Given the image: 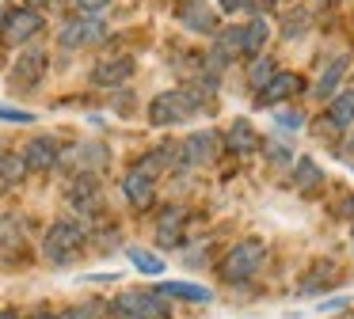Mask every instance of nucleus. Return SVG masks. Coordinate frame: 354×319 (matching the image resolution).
Returning <instances> with one entry per match:
<instances>
[{
  "label": "nucleus",
  "mask_w": 354,
  "mask_h": 319,
  "mask_svg": "<svg viewBox=\"0 0 354 319\" xmlns=\"http://www.w3.org/2000/svg\"><path fill=\"white\" fill-rule=\"evenodd\" d=\"M84 247H88V228L73 217L54 220L46 228V235H42V258L50 266H73L84 255Z\"/></svg>",
  "instance_id": "1"
},
{
  "label": "nucleus",
  "mask_w": 354,
  "mask_h": 319,
  "mask_svg": "<svg viewBox=\"0 0 354 319\" xmlns=\"http://www.w3.org/2000/svg\"><path fill=\"white\" fill-rule=\"evenodd\" d=\"M263 262H267V243L263 240H244V243H236V247L225 255L221 273H225L229 285H236V281L255 278V273L263 270Z\"/></svg>",
  "instance_id": "2"
},
{
  "label": "nucleus",
  "mask_w": 354,
  "mask_h": 319,
  "mask_svg": "<svg viewBox=\"0 0 354 319\" xmlns=\"http://www.w3.org/2000/svg\"><path fill=\"white\" fill-rule=\"evenodd\" d=\"M115 316L118 319H168L171 308L160 293H149V289H126L115 296Z\"/></svg>",
  "instance_id": "3"
},
{
  "label": "nucleus",
  "mask_w": 354,
  "mask_h": 319,
  "mask_svg": "<svg viewBox=\"0 0 354 319\" xmlns=\"http://www.w3.org/2000/svg\"><path fill=\"white\" fill-rule=\"evenodd\" d=\"M194 103L191 95H187L183 88L176 91H160V95H153V103H149V126L156 129H168V126H183L187 118H194Z\"/></svg>",
  "instance_id": "4"
},
{
  "label": "nucleus",
  "mask_w": 354,
  "mask_h": 319,
  "mask_svg": "<svg viewBox=\"0 0 354 319\" xmlns=\"http://www.w3.org/2000/svg\"><path fill=\"white\" fill-rule=\"evenodd\" d=\"M217 152H221V137L214 129H194V133H187L176 144V156L183 167H206L217 160Z\"/></svg>",
  "instance_id": "5"
},
{
  "label": "nucleus",
  "mask_w": 354,
  "mask_h": 319,
  "mask_svg": "<svg viewBox=\"0 0 354 319\" xmlns=\"http://www.w3.org/2000/svg\"><path fill=\"white\" fill-rule=\"evenodd\" d=\"M103 38H107V27H103L100 15H77V19H69L62 27L57 42H62L65 50H88V46H100Z\"/></svg>",
  "instance_id": "6"
},
{
  "label": "nucleus",
  "mask_w": 354,
  "mask_h": 319,
  "mask_svg": "<svg viewBox=\"0 0 354 319\" xmlns=\"http://www.w3.org/2000/svg\"><path fill=\"white\" fill-rule=\"evenodd\" d=\"M42 30H46V19H42L39 8H12V15L0 23V35H4L8 46H24L35 35H42Z\"/></svg>",
  "instance_id": "7"
},
{
  "label": "nucleus",
  "mask_w": 354,
  "mask_h": 319,
  "mask_svg": "<svg viewBox=\"0 0 354 319\" xmlns=\"http://www.w3.org/2000/svg\"><path fill=\"white\" fill-rule=\"evenodd\" d=\"M69 205L77 217H100L103 209V186H100V175H77L69 182Z\"/></svg>",
  "instance_id": "8"
},
{
  "label": "nucleus",
  "mask_w": 354,
  "mask_h": 319,
  "mask_svg": "<svg viewBox=\"0 0 354 319\" xmlns=\"http://www.w3.org/2000/svg\"><path fill=\"white\" fill-rule=\"evenodd\" d=\"M46 65H50V53L39 50V46H31V50H24L16 57V65H12V72H8V84L19 91L39 88V80L46 76Z\"/></svg>",
  "instance_id": "9"
},
{
  "label": "nucleus",
  "mask_w": 354,
  "mask_h": 319,
  "mask_svg": "<svg viewBox=\"0 0 354 319\" xmlns=\"http://www.w3.org/2000/svg\"><path fill=\"white\" fill-rule=\"evenodd\" d=\"M297 95H305V80H301L297 72H274L259 88L255 103H259V106H282V103H293Z\"/></svg>",
  "instance_id": "10"
},
{
  "label": "nucleus",
  "mask_w": 354,
  "mask_h": 319,
  "mask_svg": "<svg viewBox=\"0 0 354 319\" xmlns=\"http://www.w3.org/2000/svg\"><path fill=\"white\" fill-rule=\"evenodd\" d=\"M111 160V148L103 141H80L73 152H62V164H69L77 175H95Z\"/></svg>",
  "instance_id": "11"
},
{
  "label": "nucleus",
  "mask_w": 354,
  "mask_h": 319,
  "mask_svg": "<svg viewBox=\"0 0 354 319\" xmlns=\"http://www.w3.org/2000/svg\"><path fill=\"white\" fill-rule=\"evenodd\" d=\"M24 167L27 171H54L57 164H62V144L54 141V137H46V133H39V137H31V141L24 144Z\"/></svg>",
  "instance_id": "12"
},
{
  "label": "nucleus",
  "mask_w": 354,
  "mask_h": 319,
  "mask_svg": "<svg viewBox=\"0 0 354 319\" xmlns=\"http://www.w3.org/2000/svg\"><path fill=\"white\" fill-rule=\"evenodd\" d=\"M122 194H126V202H130L133 209H149V205L156 202V179H149L145 171L130 167L126 179H122Z\"/></svg>",
  "instance_id": "13"
},
{
  "label": "nucleus",
  "mask_w": 354,
  "mask_h": 319,
  "mask_svg": "<svg viewBox=\"0 0 354 319\" xmlns=\"http://www.w3.org/2000/svg\"><path fill=\"white\" fill-rule=\"evenodd\" d=\"M225 144L232 148V156H255V152L263 148V137L255 133V126L248 118H236L225 129Z\"/></svg>",
  "instance_id": "14"
},
{
  "label": "nucleus",
  "mask_w": 354,
  "mask_h": 319,
  "mask_svg": "<svg viewBox=\"0 0 354 319\" xmlns=\"http://www.w3.org/2000/svg\"><path fill=\"white\" fill-rule=\"evenodd\" d=\"M133 76V57H103L92 68V84L95 88H118Z\"/></svg>",
  "instance_id": "15"
},
{
  "label": "nucleus",
  "mask_w": 354,
  "mask_h": 319,
  "mask_svg": "<svg viewBox=\"0 0 354 319\" xmlns=\"http://www.w3.org/2000/svg\"><path fill=\"white\" fill-rule=\"evenodd\" d=\"M324 182H328V175H324V167L316 164L313 156H297L293 160V171H290V186L301 190V194H313V190H320Z\"/></svg>",
  "instance_id": "16"
},
{
  "label": "nucleus",
  "mask_w": 354,
  "mask_h": 319,
  "mask_svg": "<svg viewBox=\"0 0 354 319\" xmlns=\"http://www.w3.org/2000/svg\"><path fill=\"white\" fill-rule=\"evenodd\" d=\"M183 224H187V209L183 205H168L156 220V243L160 247H179L183 243Z\"/></svg>",
  "instance_id": "17"
},
{
  "label": "nucleus",
  "mask_w": 354,
  "mask_h": 319,
  "mask_svg": "<svg viewBox=\"0 0 354 319\" xmlns=\"http://www.w3.org/2000/svg\"><path fill=\"white\" fill-rule=\"evenodd\" d=\"M346 65H351V57H346V53H339V57H331L328 65H324L320 80H316V88H313V95L320 99V103L339 91V84H343V76H346Z\"/></svg>",
  "instance_id": "18"
},
{
  "label": "nucleus",
  "mask_w": 354,
  "mask_h": 319,
  "mask_svg": "<svg viewBox=\"0 0 354 319\" xmlns=\"http://www.w3.org/2000/svg\"><path fill=\"white\" fill-rule=\"evenodd\" d=\"M179 19H183V27H191L194 35H214L217 30V15L209 4H202V0H187L183 12H179Z\"/></svg>",
  "instance_id": "19"
},
{
  "label": "nucleus",
  "mask_w": 354,
  "mask_h": 319,
  "mask_svg": "<svg viewBox=\"0 0 354 319\" xmlns=\"http://www.w3.org/2000/svg\"><path fill=\"white\" fill-rule=\"evenodd\" d=\"M156 293H160L164 300H187V304H209L214 300V293H209L206 285H194V281H164Z\"/></svg>",
  "instance_id": "20"
},
{
  "label": "nucleus",
  "mask_w": 354,
  "mask_h": 319,
  "mask_svg": "<svg viewBox=\"0 0 354 319\" xmlns=\"http://www.w3.org/2000/svg\"><path fill=\"white\" fill-rule=\"evenodd\" d=\"M179 164V156H176V141H168V144H160V148H153L145 160H138V171H145L149 179H156V175H164V171H171V167Z\"/></svg>",
  "instance_id": "21"
},
{
  "label": "nucleus",
  "mask_w": 354,
  "mask_h": 319,
  "mask_svg": "<svg viewBox=\"0 0 354 319\" xmlns=\"http://www.w3.org/2000/svg\"><path fill=\"white\" fill-rule=\"evenodd\" d=\"M328 122L339 129V133L354 126V88L351 91H335V95L328 99Z\"/></svg>",
  "instance_id": "22"
},
{
  "label": "nucleus",
  "mask_w": 354,
  "mask_h": 319,
  "mask_svg": "<svg viewBox=\"0 0 354 319\" xmlns=\"http://www.w3.org/2000/svg\"><path fill=\"white\" fill-rule=\"evenodd\" d=\"M27 167H24V156L19 152H0V194H8L24 182Z\"/></svg>",
  "instance_id": "23"
},
{
  "label": "nucleus",
  "mask_w": 354,
  "mask_h": 319,
  "mask_svg": "<svg viewBox=\"0 0 354 319\" xmlns=\"http://www.w3.org/2000/svg\"><path fill=\"white\" fill-rule=\"evenodd\" d=\"M270 38V23L263 19V15H255L252 23H244V53H263V46H267Z\"/></svg>",
  "instance_id": "24"
},
{
  "label": "nucleus",
  "mask_w": 354,
  "mask_h": 319,
  "mask_svg": "<svg viewBox=\"0 0 354 319\" xmlns=\"http://www.w3.org/2000/svg\"><path fill=\"white\" fill-rule=\"evenodd\" d=\"M308 30H313V12H308V8H293L290 15H286L282 19V38H305Z\"/></svg>",
  "instance_id": "25"
},
{
  "label": "nucleus",
  "mask_w": 354,
  "mask_h": 319,
  "mask_svg": "<svg viewBox=\"0 0 354 319\" xmlns=\"http://www.w3.org/2000/svg\"><path fill=\"white\" fill-rule=\"evenodd\" d=\"M126 255H130V262L138 266L141 273H149V278L164 273V258H160V255H153V251H145V247H126Z\"/></svg>",
  "instance_id": "26"
},
{
  "label": "nucleus",
  "mask_w": 354,
  "mask_h": 319,
  "mask_svg": "<svg viewBox=\"0 0 354 319\" xmlns=\"http://www.w3.org/2000/svg\"><path fill=\"white\" fill-rule=\"evenodd\" d=\"M278 68H274V61L270 57H263V53H255V61H252V68H248V84H252V91H259L263 84L274 76Z\"/></svg>",
  "instance_id": "27"
},
{
  "label": "nucleus",
  "mask_w": 354,
  "mask_h": 319,
  "mask_svg": "<svg viewBox=\"0 0 354 319\" xmlns=\"http://www.w3.org/2000/svg\"><path fill=\"white\" fill-rule=\"evenodd\" d=\"M274 122H278V129H286V133H297V129L305 126V114H301L297 106H274Z\"/></svg>",
  "instance_id": "28"
},
{
  "label": "nucleus",
  "mask_w": 354,
  "mask_h": 319,
  "mask_svg": "<svg viewBox=\"0 0 354 319\" xmlns=\"http://www.w3.org/2000/svg\"><path fill=\"white\" fill-rule=\"evenodd\" d=\"M103 308H107V304H100V300H84V304L69 308L65 316H57V319H103Z\"/></svg>",
  "instance_id": "29"
},
{
  "label": "nucleus",
  "mask_w": 354,
  "mask_h": 319,
  "mask_svg": "<svg viewBox=\"0 0 354 319\" xmlns=\"http://www.w3.org/2000/svg\"><path fill=\"white\" fill-rule=\"evenodd\" d=\"M0 122H19V126H31L35 110H19V106H4V103H0Z\"/></svg>",
  "instance_id": "30"
},
{
  "label": "nucleus",
  "mask_w": 354,
  "mask_h": 319,
  "mask_svg": "<svg viewBox=\"0 0 354 319\" xmlns=\"http://www.w3.org/2000/svg\"><path fill=\"white\" fill-rule=\"evenodd\" d=\"M111 0H77V8H80V15H100L103 8H107Z\"/></svg>",
  "instance_id": "31"
},
{
  "label": "nucleus",
  "mask_w": 354,
  "mask_h": 319,
  "mask_svg": "<svg viewBox=\"0 0 354 319\" xmlns=\"http://www.w3.org/2000/svg\"><path fill=\"white\" fill-rule=\"evenodd\" d=\"M244 8H252L255 15H263V12H270V8H278V0H244Z\"/></svg>",
  "instance_id": "32"
},
{
  "label": "nucleus",
  "mask_w": 354,
  "mask_h": 319,
  "mask_svg": "<svg viewBox=\"0 0 354 319\" xmlns=\"http://www.w3.org/2000/svg\"><path fill=\"white\" fill-rule=\"evenodd\" d=\"M339 217H346L354 224V194H346L343 202H339Z\"/></svg>",
  "instance_id": "33"
},
{
  "label": "nucleus",
  "mask_w": 354,
  "mask_h": 319,
  "mask_svg": "<svg viewBox=\"0 0 354 319\" xmlns=\"http://www.w3.org/2000/svg\"><path fill=\"white\" fill-rule=\"evenodd\" d=\"M217 4H221V12H240V8H244V0H217Z\"/></svg>",
  "instance_id": "34"
},
{
  "label": "nucleus",
  "mask_w": 354,
  "mask_h": 319,
  "mask_svg": "<svg viewBox=\"0 0 354 319\" xmlns=\"http://www.w3.org/2000/svg\"><path fill=\"white\" fill-rule=\"evenodd\" d=\"M8 15H12V0H0V23L8 19Z\"/></svg>",
  "instance_id": "35"
},
{
  "label": "nucleus",
  "mask_w": 354,
  "mask_h": 319,
  "mask_svg": "<svg viewBox=\"0 0 354 319\" xmlns=\"http://www.w3.org/2000/svg\"><path fill=\"white\" fill-rule=\"evenodd\" d=\"M27 319H57V316H54V311H46V308H39V311H31Z\"/></svg>",
  "instance_id": "36"
},
{
  "label": "nucleus",
  "mask_w": 354,
  "mask_h": 319,
  "mask_svg": "<svg viewBox=\"0 0 354 319\" xmlns=\"http://www.w3.org/2000/svg\"><path fill=\"white\" fill-rule=\"evenodd\" d=\"M0 319H19L16 308H0Z\"/></svg>",
  "instance_id": "37"
},
{
  "label": "nucleus",
  "mask_w": 354,
  "mask_h": 319,
  "mask_svg": "<svg viewBox=\"0 0 354 319\" xmlns=\"http://www.w3.org/2000/svg\"><path fill=\"white\" fill-rule=\"evenodd\" d=\"M343 156H346V160H354V137H351V141L343 144Z\"/></svg>",
  "instance_id": "38"
},
{
  "label": "nucleus",
  "mask_w": 354,
  "mask_h": 319,
  "mask_svg": "<svg viewBox=\"0 0 354 319\" xmlns=\"http://www.w3.org/2000/svg\"><path fill=\"white\" fill-rule=\"evenodd\" d=\"M24 4H31V8H42V4H50V0H24Z\"/></svg>",
  "instance_id": "39"
},
{
  "label": "nucleus",
  "mask_w": 354,
  "mask_h": 319,
  "mask_svg": "<svg viewBox=\"0 0 354 319\" xmlns=\"http://www.w3.org/2000/svg\"><path fill=\"white\" fill-rule=\"evenodd\" d=\"M335 319H354V308H351V311H339Z\"/></svg>",
  "instance_id": "40"
},
{
  "label": "nucleus",
  "mask_w": 354,
  "mask_h": 319,
  "mask_svg": "<svg viewBox=\"0 0 354 319\" xmlns=\"http://www.w3.org/2000/svg\"><path fill=\"white\" fill-rule=\"evenodd\" d=\"M351 243H354V232H351Z\"/></svg>",
  "instance_id": "41"
}]
</instances>
